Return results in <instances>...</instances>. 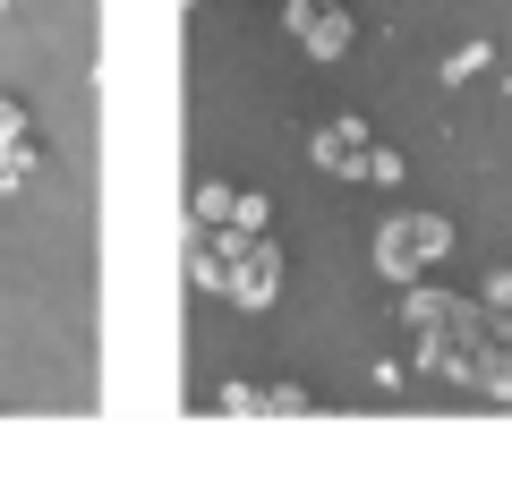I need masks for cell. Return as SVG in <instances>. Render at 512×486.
<instances>
[{"instance_id": "obj_1", "label": "cell", "mask_w": 512, "mask_h": 486, "mask_svg": "<svg viewBox=\"0 0 512 486\" xmlns=\"http://www.w3.org/2000/svg\"><path fill=\"white\" fill-rule=\"evenodd\" d=\"M393 231H402V239H384V265H393V273L419 265L427 248H444V222H393Z\"/></svg>"}]
</instances>
